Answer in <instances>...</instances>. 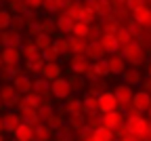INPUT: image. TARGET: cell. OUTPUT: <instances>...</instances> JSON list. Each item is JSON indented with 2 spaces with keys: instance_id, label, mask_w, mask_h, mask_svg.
Listing matches in <instances>:
<instances>
[{
  "instance_id": "7a4b0ae2",
  "label": "cell",
  "mask_w": 151,
  "mask_h": 141,
  "mask_svg": "<svg viewBox=\"0 0 151 141\" xmlns=\"http://www.w3.org/2000/svg\"><path fill=\"white\" fill-rule=\"evenodd\" d=\"M126 126H128V131H130L132 135L139 137L141 141H149V135H151V120H149L147 116L139 114V116L126 118Z\"/></svg>"
},
{
  "instance_id": "f6af8a7d",
  "label": "cell",
  "mask_w": 151,
  "mask_h": 141,
  "mask_svg": "<svg viewBox=\"0 0 151 141\" xmlns=\"http://www.w3.org/2000/svg\"><path fill=\"white\" fill-rule=\"evenodd\" d=\"M105 91H107V86H105V78H101V80H94V82H90V84H88V93L101 95V93H105Z\"/></svg>"
},
{
  "instance_id": "5b68a950",
  "label": "cell",
  "mask_w": 151,
  "mask_h": 141,
  "mask_svg": "<svg viewBox=\"0 0 151 141\" xmlns=\"http://www.w3.org/2000/svg\"><path fill=\"white\" fill-rule=\"evenodd\" d=\"M113 95H116L118 103H120V110H126V108L132 103V97H134V91H132V86H130V84L122 82V84H118L116 89H113Z\"/></svg>"
},
{
  "instance_id": "bcb514c9",
  "label": "cell",
  "mask_w": 151,
  "mask_h": 141,
  "mask_svg": "<svg viewBox=\"0 0 151 141\" xmlns=\"http://www.w3.org/2000/svg\"><path fill=\"white\" fill-rule=\"evenodd\" d=\"M21 53H23V59H29V57L38 55L40 51H38V47H36L34 42H27V44H23V47H21Z\"/></svg>"
},
{
  "instance_id": "94428289",
  "label": "cell",
  "mask_w": 151,
  "mask_h": 141,
  "mask_svg": "<svg viewBox=\"0 0 151 141\" xmlns=\"http://www.w3.org/2000/svg\"><path fill=\"white\" fill-rule=\"evenodd\" d=\"M145 2H151V0H145Z\"/></svg>"
},
{
  "instance_id": "681fc988",
  "label": "cell",
  "mask_w": 151,
  "mask_h": 141,
  "mask_svg": "<svg viewBox=\"0 0 151 141\" xmlns=\"http://www.w3.org/2000/svg\"><path fill=\"white\" fill-rule=\"evenodd\" d=\"M25 2H27V7H29V11H40L42 7H44V0H25Z\"/></svg>"
},
{
  "instance_id": "8fae6325",
  "label": "cell",
  "mask_w": 151,
  "mask_h": 141,
  "mask_svg": "<svg viewBox=\"0 0 151 141\" xmlns=\"http://www.w3.org/2000/svg\"><path fill=\"white\" fill-rule=\"evenodd\" d=\"M13 86L21 93V95H27V93H34V80L29 74H23V72H19L13 80Z\"/></svg>"
},
{
  "instance_id": "484cf974",
  "label": "cell",
  "mask_w": 151,
  "mask_h": 141,
  "mask_svg": "<svg viewBox=\"0 0 151 141\" xmlns=\"http://www.w3.org/2000/svg\"><path fill=\"white\" fill-rule=\"evenodd\" d=\"M34 93H36V95H40L42 99H46V97H52V95H50V82H48L46 78L38 76V78L34 80Z\"/></svg>"
},
{
  "instance_id": "91938a15",
  "label": "cell",
  "mask_w": 151,
  "mask_h": 141,
  "mask_svg": "<svg viewBox=\"0 0 151 141\" xmlns=\"http://www.w3.org/2000/svg\"><path fill=\"white\" fill-rule=\"evenodd\" d=\"M4 2H13V0H4Z\"/></svg>"
},
{
  "instance_id": "9a60e30c",
  "label": "cell",
  "mask_w": 151,
  "mask_h": 141,
  "mask_svg": "<svg viewBox=\"0 0 151 141\" xmlns=\"http://www.w3.org/2000/svg\"><path fill=\"white\" fill-rule=\"evenodd\" d=\"M0 53H2L4 65L19 68V63H21V59H23V53H21V49H0Z\"/></svg>"
},
{
  "instance_id": "83f0119b",
  "label": "cell",
  "mask_w": 151,
  "mask_h": 141,
  "mask_svg": "<svg viewBox=\"0 0 151 141\" xmlns=\"http://www.w3.org/2000/svg\"><path fill=\"white\" fill-rule=\"evenodd\" d=\"M52 133H55V131H52L46 122H40V124L34 126V139H36V141H50Z\"/></svg>"
},
{
  "instance_id": "c3c4849f",
  "label": "cell",
  "mask_w": 151,
  "mask_h": 141,
  "mask_svg": "<svg viewBox=\"0 0 151 141\" xmlns=\"http://www.w3.org/2000/svg\"><path fill=\"white\" fill-rule=\"evenodd\" d=\"M126 7H128V11L130 13H134V11H139L141 7H149L145 0H126Z\"/></svg>"
},
{
  "instance_id": "30bf717a",
  "label": "cell",
  "mask_w": 151,
  "mask_h": 141,
  "mask_svg": "<svg viewBox=\"0 0 151 141\" xmlns=\"http://www.w3.org/2000/svg\"><path fill=\"white\" fill-rule=\"evenodd\" d=\"M82 9H84V2H80V0H65V4H63L59 15H67V17L73 19V21H80Z\"/></svg>"
},
{
  "instance_id": "6da1fadb",
  "label": "cell",
  "mask_w": 151,
  "mask_h": 141,
  "mask_svg": "<svg viewBox=\"0 0 151 141\" xmlns=\"http://www.w3.org/2000/svg\"><path fill=\"white\" fill-rule=\"evenodd\" d=\"M120 53L124 55L126 63L132 65V68H141L147 61V49L139 42V40H132V42H128L126 47H122Z\"/></svg>"
},
{
  "instance_id": "ffe728a7",
  "label": "cell",
  "mask_w": 151,
  "mask_h": 141,
  "mask_svg": "<svg viewBox=\"0 0 151 141\" xmlns=\"http://www.w3.org/2000/svg\"><path fill=\"white\" fill-rule=\"evenodd\" d=\"M122 78H124V82L130 84V86H139V84H143V80H145L139 68H126Z\"/></svg>"
},
{
  "instance_id": "7dc6e473",
  "label": "cell",
  "mask_w": 151,
  "mask_h": 141,
  "mask_svg": "<svg viewBox=\"0 0 151 141\" xmlns=\"http://www.w3.org/2000/svg\"><path fill=\"white\" fill-rule=\"evenodd\" d=\"M46 124H48V126H50V129H52L55 133H57V131H59L61 126H65V122H63V118H61L59 114H52V118L48 120V122H46Z\"/></svg>"
},
{
  "instance_id": "2e32d148",
  "label": "cell",
  "mask_w": 151,
  "mask_h": 141,
  "mask_svg": "<svg viewBox=\"0 0 151 141\" xmlns=\"http://www.w3.org/2000/svg\"><path fill=\"white\" fill-rule=\"evenodd\" d=\"M2 122H4V133H15L17 131V126L23 122V118H21V114L19 112H6L4 116H2Z\"/></svg>"
},
{
  "instance_id": "4316f807",
  "label": "cell",
  "mask_w": 151,
  "mask_h": 141,
  "mask_svg": "<svg viewBox=\"0 0 151 141\" xmlns=\"http://www.w3.org/2000/svg\"><path fill=\"white\" fill-rule=\"evenodd\" d=\"M132 19H134L137 23H141V25L147 30L149 23H151V7H141L139 11L132 13Z\"/></svg>"
},
{
  "instance_id": "d6a6232c",
  "label": "cell",
  "mask_w": 151,
  "mask_h": 141,
  "mask_svg": "<svg viewBox=\"0 0 151 141\" xmlns=\"http://www.w3.org/2000/svg\"><path fill=\"white\" fill-rule=\"evenodd\" d=\"M76 139H78V133H76L67 122H65V126H61L57 131V141H76Z\"/></svg>"
},
{
  "instance_id": "f1b7e54d",
  "label": "cell",
  "mask_w": 151,
  "mask_h": 141,
  "mask_svg": "<svg viewBox=\"0 0 151 141\" xmlns=\"http://www.w3.org/2000/svg\"><path fill=\"white\" fill-rule=\"evenodd\" d=\"M101 28H103V34H118L120 28H122V23L113 15H109V17L101 19Z\"/></svg>"
},
{
  "instance_id": "f35d334b",
  "label": "cell",
  "mask_w": 151,
  "mask_h": 141,
  "mask_svg": "<svg viewBox=\"0 0 151 141\" xmlns=\"http://www.w3.org/2000/svg\"><path fill=\"white\" fill-rule=\"evenodd\" d=\"M92 65H94V70H97L99 78H109V76H111L109 65H107V57H105V59H99V61H94Z\"/></svg>"
},
{
  "instance_id": "d6986e66",
  "label": "cell",
  "mask_w": 151,
  "mask_h": 141,
  "mask_svg": "<svg viewBox=\"0 0 151 141\" xmlns=\"http://www.w3.org/2000/svg\"><path fill=\"white\" fill-rule=\"evenodd\" d=\"M101 42L107 51V55H113V53H120L122 51V44H120V40L116 34H103L101 36Z\"/></svg>"
},
{
  "instance_id": "11a10c76",
  "label": "cell",
  "mask_w": 151,
  "mask_h": 141,
  "mask_svg": "<svg viewBox=\"0 0 151 141\" xmlns=\"http://www.w3.org/2000/svg\"><path fill=\"white\" fill-rule=\"evenodd\" d=\"M147 118H149V120H151V108H149V110H147Z\"/></svg>"
},
{
  "instance_id": "4fadbf2b",
  "label": "cell",
  "mask_w": 151,
  "mask_h": 141,
  "mask_svg": "<svg viewBox=\"0 0 151 141\" xmlns=\"http://www.w3.org/2000/svg\"><path fill=\"white\" fill-rule=\"evenodd\" d=\"M132 105H134L141 114H147V110L151 108V93L147 91H134V97H132Z\"/></svg>"
},
{
  "instance_id": "5bb4252c",
  "label": "cell",
  "mask_w": 151,
  "mask_h": 141,
  "mask_svg": "<svg viewBox=\"0 0 151 141\" xmlns=\"http://www.w3.org/2000/svg\"><path fill=\"white\" fill-rule=\"evenodd\" d=\"M105 55H107V51H105V47H103L101 40H90V42H88L86 57L90 59L92 63H94V61H99V59H105Z\"/></svg>"
},
{
  "instance_id": "44dd1931",
  "label": "cell",
  "mask_w": 151,
  "mask_h": 141,
  "mask_svg": "<svg viewBox=\"0 0 151 141\" xmlns=\"http://www.w3.org/2000/svg\"><path fill=\"white\" fill-rule=\"evenodd\" d=\"M67 82H69V86H71L73 93H86V89H88V80L82 74H71L67 78Z\"/></svg>"
},
{
  "instance_id": "74e56055",
  "label": "cell",
  "mask_w": 151,
  "mask_h": 141,
  "mask_svg": "<svg viewBox=\"0 0 151 141\" xmlns=\"http://www.w3.org/2000/svg\"><path fill=\"white\" fill-rule=\"evenodd\" d=\"M116 36H118V40H120V44H122V47H126L128 42H132V40H137L134 36H132V32L128 30V25H122L120 32H118Z\"/></svg>"
},
{
  "instance_id": "f546056e",
  "label": "cell",
  "mask_w": 151,
  "mask_h": 141,
  "mask_svg": "<svg viewBox=\"0 0 151 141\" xmlns=\"http://www.w3.org/2000/svg\"><path fill=\"white\" fill-rule=\"evenodd\" d=\"M65 114L67 116H76V114H84V103L82 99H76V97H69L65 101Z\"/></svg>"
},
{
  "instance_id": "db71d44e",
  "label": "cell",
  "mask_w": 151,
  "mask_h": 141,
  "mask_svg": "<svg viewBox=\"0 0 151 141\" xmlns=\"http://www.w3.org/2000/svg\"><path fill=\"white\" fill-rule=\"evenodd\" d=\"M4 68V59H2V53H0V70Z\"/></svg>"
},
{
  "instance_id": "ee69618b",
  "label": "cell",
  "mask_w": 151,
  "mask_h": 141,
  "mask_svg": "<svg viewBox=\"0 0 151 141\" xmlns=\"http://www.w3.org/2000/svg\"><path fill=\"white\" fill-rule=\"evenodd\" d=\"M101 118H103V114H101V112L86 114V126H90L92 131H94V129H99V126H101Z\"/></svg>"
},
{
  "instance_id": "680465c9",
  "label": "cell",
  "mask_w": 151,
  "mask_h": 141,
  "mask_svg": "<svg viewBox=\"0 0 151 141\" xmlns=\"http://www.w3.org/2000/svg\"><path fill=\"white\" fill-rule=\"evenodd\" d=\"M0 108H2V99H0Z\"/></svg>"
},
{
  "instance_id": "d590c367",
  "label": "cell",
  "mask_w": 151,
  "mask_h": 141,
  "mask_svg": "<svg viewBox=\"0 0 151 141\" xmlns=\"http://www.w3.org/2000/svg\"><path fill=\"white\" fill-rule=\"evenodd\" d=\"M21 72L19 68H13V65H4L2 70H0V82H13L15 76Z\"/></svg>"
},
{
  "instance_id": "8d00e7d4",
  "label": "cell",
  "mask_w": 151,
  "mask_h": 141,
  "mask_svg": "<svg viewBox=\"0 0 151 141\" xmlns=\"http://www.w3.org/2000/svg\"><path fill=\"white\" fill-rule=\"evenodd\" d=\"M11 23H13V13L9 9H0V32L11 30Z\"/></svg>"
},
{
  "instance_id": "7402d4cb",
  "label": "cell",
  "mask_w": 151,
  "mask_h": 141,
  "mask_svg": "<svg viewBox=\"0 0 151 141\" xmlns=\"http://www.w3.org/2000/svg\"><path fill=\"white\" fill-rule=\"evenodd\" d=\"M13 137H15V139H19V141H36V139H34V126H32V124H27L25 120L17 126V131L13 133Z\"/></svg>"
},
{
  "instance_id": "1f68e13d",
  "label": "cell",
  "mask_w": 151,
  "mask_h": 141,
  "mask_svg": "<svg viewBox=\"0 0 151 141\" xmlns=\"http://www.w3.org/2000/svg\"><path fill=\"white\" fill-rule=\"evenodd\" d=\"M67 124L76 131L80 133L82 129H86V114H76V116H67Z\"/></svg>"
},
{
  "instance_id": "816d5d0a",
  "label": "cell",
  "mask_w": 151,
  "mask_h": 141,
  "mask_svg": "<svg viewBox=\"0 0 151 141\" xmlns=\"http://www.w3.org/2000/svg\"><path fill=\"white\" fill-rule=\"evenodd\" d=\"M118 141H141V139H139V137H134L132 133H126V135H124V137H120Z\"/></svg>"
},
{
  "instance_id": "ba28073f",
  "label": "cell",
  "mask_w": 151,
  "mask_h": 141,
  "mask_svg": "<svg viewBox=\"0 0 151 141\" xmlns=\"http://www.w3.org/2000/svg\"><path fill=\"white\" fill-rule=\"evenodd\" d=\"M120 110V103H118V99L116 95H113V91H105L99 95V112L101 114H109V112H116Z\"/></svg>"
},
{
  "instance_id": "3957f363",
  "label": "cell",
  "mask_w": 151,
  "mask_h": 141,
  "mask_svg": "<svg viewBox=\"0 0 151 141\" xmlns=\"http://www.w3.org/2000/svg\"><path fill=\"white\" fill-rule=\"evenodd\" d=\"M0 99H2V108H13V105H19L21 101V93H19L13 82H0Z\"/></svg>"
},
{
  "instance_id": "7c38bea8",
  "label": "cell",
  "mask_w": 151,
  "mask_h": 141,
  "mask_svg": "<svg viewBox=\"0 0 151 141\" xmlns=\"http://www.w3.org/2000/svg\"><path fill=\"white\" fill-rule=\"evenodd\" d=\"M107 65H109V72L111 76H122L124 70H126V59L122 53H113L107 57Z\"/></svg>"
},
{
  "instance_id": "4dcf8cb0",
  "label": "cell",
  "mask_w": 151,
  "mask_h": 141,
  "mask_svg": "<svg viewBox=\"0 0 151 141\" xmlns=\"http://www.w3.org/2000/svg\"><path fill=\"white\" fill-rule=\"evenodd\" d=\"M32 42L38 47V51L42 53V51H46V49H50V47H52V42H55V40H52V36H50V34H46V32H40V34H38V36L32 40Z\"/></svg>"
},
{
  "instance_id": "6f0895ef",
  "label": "cell",
  "mask_w": 151,
  "mask_h": 141,
  "mask_svg": "<svg viewBox=\"0 0 151 141\" xmlns=\"http://www.w3.org/2000/svg\"><path fill=\"white\" fill-rule=\"evenodd\" d=\"M0 141H4V137H2V135H0Z\"/></svg>"
},
{
  "instance_id": "f5cc1de1",
  "label": "cell",
  "mask_w": 151,
  "mask_h": 141,
  "mask_svg": "<svg viewBox=\"0 0 151 141\" xmlns=\"http://www.w3.org/2000/svg\"><path fill=\"white\" fill-rule=\"evenodd\" d=\"M4 133V122H2V118H0V135Z\"/></svg>"
},
{
  "instance_id": "6125c7cd",
  "label": "cell",
  "mask_w": 151,
  "mask_h": 141,
  "mask_svg": "<svg viewBox=\"0 0 151 141\" xmlns=\"http://www.w3.org/2000/svg\"><path fill=\"white\" fill-rule=\"evenodd\" d=\"M149 141H151V135H149Z\"/></svg>"
},
{
  "instance_id": "52a82bcc",
  "label": "cell",
  "mask_w": 151,
  "mask_h": 141,
  "mask_svg": "<svg viewBox=\"0 0 151 141\" xmlns=\"http://www.w3.org/2000/svg\"><path fill=\"white\" fill-rule=\"evenodd\" d=\"M122 124H126V116L120 110L109 112V114H103V118H101V126H105L109 131H118Z\"/></svg>"
},
{
  "instance_id": "8992f818",
  "label": "cell",
  "mask_w": 151,
  "mask_h": 141,
  "mask_svg": "<svg viewBox=\"0 0 151 141\" xmlns=\"http://www.w3.org/2000/svg\"><path fill=\"white\" fill-rule=\"evenodd\" d=\"M23 47V38L21 32H15V30H6L0 36V49H21Z\"/></svg>"
},
{
  "instance_id": "d4e9b609",
  "label": "cell",
  "mask_w": 151,
  "mask_h": 141,
  "mask_svg": "<svg viewBox=\"0 0 151 141\" xmlns=\"http://www.w3.org/2000/svg\"><path fill=\"white\" fill-rule=\"evenodd\" d=\"M73 28H76V21L67 15H59L57 17V32H61L63 36L67 34H73Z\"/></svg>"
},
{
  "instance_id": "be15d7a7",
  "label": "cell",
  "mask_w": 151,
  "mask_h": 141,
  "mask_svg": "<svg viewBox=\"0 0 151 141\" xmlns=\"http://www.w3.org/2000/svg\"><path fill=\"white\" fill-rule=\"evenodd\" d=\"M15 141H19V139H15Z\"/></svg>"
},
{
  "instance_id": "ac0fdd59",
  "label": "cell",
  "mask_w": 151,
  "mask_h": 141,
  "mask_svg": "<svg viewBox=\"0 0 151 141\" xmlns=\"http://www.w3.org/2000/svg\"><path fill=\"white\" fill-rule=\"evenodd\" d=\"M44 65H46V61H44L42 53H38V55H34V57L25 59V70H27L29 74H36V76H40Z\"/></svg>"
},
{
  "instance_id": "e575fe53",
  "label": "cell",
  "mask_w": 151,
  "mask_h": 141,
  "mask_svg": "<svg viewBox=\"0 0 151 141\" xmlns=\"http://www.w3.org/2000/svg\"><path fill=\"white\" fill-rule=\"evenodd\" d=\"M6 9H9L13 15H27V13H29V7H27L25 0H13V2H9Z\"/></svg>"
},
{
  "instance_id": "60d3db41",
  "label": "cell",
  "mask_w": 151,
  "mask_h": 141,
  "mask_svg": "<svg viewBox=\"0 0 151 141\" xmlns=\"http://www.w3.org/2000/svg\"><path fill=\"white\" fill-rule=\"evenodd\" d=\"M63 4H65V0H44V7L42 9L46 13H61Z\"/></svg>"
},
{
  "instance_id": "9f6ffc18",
  "label": "cell",
  "mask_w": 151,
  "mask_h": 141,
  "mask_svg": "<svg viewBox=\"0 0 151 141\" xmlns=\"http://www.w3.org/2000/svg\"><path fill=\"white\" fill-rule=\"evenodd\" d=\"M147 74H149V76H151V63H149V70H147Z\"/></svg>"
},
{
  "instance_id": "e0dca14e",
  "label": "cell",
  "mask_w": 151,
  "mask_h": 141,
  "mask_svg": "<svg viewBox=\"0 0 151 141\" xmlns=\"http://www.w3.org/2000/svg\"><path fill=\"white\" fill-rule=\"evenodd\" d=\"M63 74V68L59 65V61H52V63H46L44 68H42V78H46L48 82H55V80H59V78H63L61 76Z\"/></svg>"
},
{
  "instance_id": "277c9868",
  "label": "cell",
  "mask_w": 151,
  "mask_h": 141,
  "mask_svg": "<svg viewBox=\"0 0 151 141\" xmlns=\"http://www.w3.org/2000/svg\"><path fill=\"white\" fill-rule=\"evenodd\" d=\"M71 86L67 82V78H59L55 80V82H50V95L57 99V101H67V99L71 97Z\"/></svg>"
},
{
  "instance_id": "f907efd6",
  "label": "cell",
  "mask_w": 151,
  "mask_h": 141,
  "mask_svg": "<svg viewBox=\"0 0 151 141\" xmlns=\"http://www.w3.org/2000/svg\"><path fill=\"white\" fill-rule=\"evenodd\" d=\"M141 86H143V91H147V93H151V76H147V78L143 80V84H141Z\"/></svg>"
},
{
  "instance_id": "cb8c5ba5",
  "label": "cell",
  "mask_w": 151,
  "mask_h": 141,
  "mask_svg": "<svg viewBox=\"0 0 151 141\" xmlns=\"http://www.w3.org/2000/svg\"><path fill=\"white\" fill-rule=\"evenodd\" d=\"M82 103H84V114H94V112H99V95L86 91L84 97H82Z\"/></svg>"
},
{
  "instance_id": "7bdbcfd3",
  "label": "cell",
  "mask_w": 151,
  "mask_h": 141,
  "mask_svg": "<svg viewBox=\"0 0 151 141\" xmlns=\"http://www.w3.org/2000/svg\"><path fill=\"white\" fill-rule=\"evenodd\" d=\"M42 57H44V61H46V63H52V61H59V59H61L63 55H61L59 51H57V49H55V44H52L50 49L42 51Z\"/></svg>"
},
{
  "instance_id": "9c48e42d",
  "label": "cell",
  "mask_w": 151,
  "mask_h": 141,
  "mask_svg": "<svg viewBox=\"0 0 151 141\" xmlns=\"http://www.w3.org/2000/svg\"><path fill=\"white\" fill-rule=\"evenodd\" d=\"M90 65H92V61H90L86 55H71L69 57V70H71V74L86 76V72H88Z\"/></svg>"
},
{
  "instance_id": "603a6c76",
  "label": "cell",
  "mask_w": 151,
  "mask_h": 141,
  "mask_svg": "<svg viewBox=\"0 0 151 141\" xmlns=\"http://www.w3.org/2000/svg\"><path fill=\"white\" fill-rule=\"evenodd\" d=\"M69 49H71V55H86V49H88V38L71 36V38H69Z\"/></svg>"
},
{
  "instance_id": "ab89813d",
  "label": "cell",
  "mask_w": 151,
  "mask_h": 141,
  "mask_svg": "<svg viewBox=\"0 0 151 141\" xmlns=\"http://www.w3.org/2000/svg\"><path fill=\"white\" fill-rule=\"evenodd\" d=\"M97 19H99V15H97V11H94L92 7H86L84 4V9H82V17H80V21H86V23H94V21H97Z\"/></svg>"
},
{
  "instance_id": "b9f144b4",
  "label": "cell",
  "mask_w": 151,
  "mask_h": 141,
  "mask_svg": "<svg viewBox=\"0 0 151 141\" xmlns=\"http://www.w3.org/2000/svg\"><path fill=\"white\" fill-rule=\"evenodd\" d=\"M88 32H90V23H86V21H76V28H73V34H71V36L88 38Z\"/></svg>"
},
{
  "instance_id": "836d02e7",
  "label": "cell",
  "mask_w": 151,
  "mask_h": 141,
  "mask_svg": "<svg viewBox=\"0 0 151 141\" xmlns=\"http://www.w3.org/2000/svg\"><path fill=\"white\" fill-rule=\"evenodd\" d=\"M52 44H55V49L59 51V53H61L63 57H71V49H69V38H65L63 34H61L59 38H55V42H52Z\"/></svg>"
}]
</instances>
